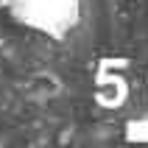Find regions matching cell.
Returning a JSON list of instances; mask_svg holds the SVG:
<instances>
[{"mask_svg": "<svg viewBox=\"0 0 148 148\" xmlns=\"http://www.w3.org/2000/svg\"><path fill=\"white\" fill-rule=\"evenodd\" d=\"M3 6H6V0H0V8H3Z\"/></svg>", "mask_w": 148, "mask_h": 148, "instance_id": "7a4b0ae2", "label": "cell"}, {"mask_svg": "<svg viewBox=\"0 0 148 148\" xmlns=\"http://www.w3.org/2000/svg\"><path fill=\"white\" fill-rule=\"evenodd\" d=\"M11 23L45 39L62 42L81 25L84 0H6Z\"/></svg>", "mask_w": 148, "mask_h": 148, "instance_id": "6da1fadb", "label": "cell"}]
</instances>
